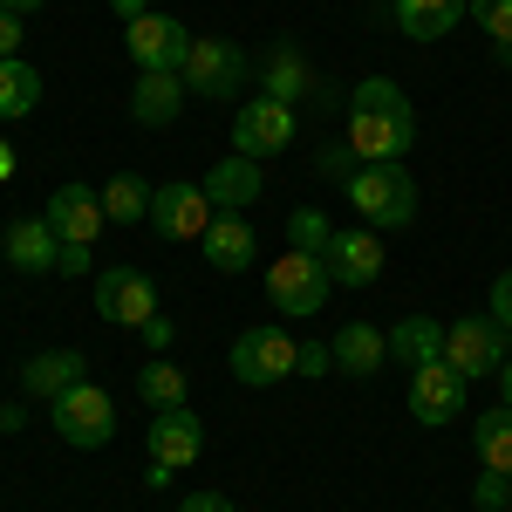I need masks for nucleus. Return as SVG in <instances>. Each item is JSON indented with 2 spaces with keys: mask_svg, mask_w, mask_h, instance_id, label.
<instances>
[{
  "mask_svg": "<svg viewBox=\"0 0 512 512\" xmlns=\"http://www.w3.org/2000/svg\"><path fill=\"white\" fill-rule=\"evenodd\" d=\"M294 376H335V349H328V342H301V362H294Z\"/></svg>",
  "mask_w": 512,
  "mask_h": 512,
  "instance_id": "31",
  "label": "nucleus"
},
{
  "mask_svg": "<svg viewBox=\"0 0 512 512\" xmlns=\"http://www.w3.org/2000/svg\"><path fill=\"white\" fill-rule=\"evenodd\" d=\"M123 48H130L137 76H151V69H178V76H185L192 35H185V21H171V14H144V21L123 28Z\"/></svg>",
  "mask_w": 512,
  "mask_h": 512,
  "instance_id": "12",
  "label": "nucleus"
},
{
  "mask_svg": "<svg viewBox=\"0 0 512 512\" xmlns=\"http://www.w3.org/2000/svg\"><path fill=\"white\" fill-rule=\"evenodd\" d=\"M472 14V0H396V28L410 41H444Z\"/></svg>",
  "mask_w": 512,
  "mask_h": 512,
  "instance_id": "22",
  "label": "nucleus"
},
{
  "mask_svg": "<svg viewBox=\"0 0 512 512\" xmlns=\"http://www.w3.org/2000/svg\"><path fill=\"white\" fill-rule=\"evenodd\" d=\"M0 7H7V14H35L41 0H0Z\"/></svg>",
  "mask_w": 512,
  "mask_h": 512,
  "instance_id": "40",
  "label": "nucleus"
},
{
  "mask_svg": "<svg viewBox=\"0 0 512 512\" xmlns=\"http://www.w3.org/2000/svg\"><path fill=\"white\" fill-rule=\"evenodd\" d=\"M55 274H62V280H82V274H96V246H62V260H55Z\"/></svg>",
  "mask_w": 512,
  "mask_h": 512,
  "instance_id": "32",
  "label": "nucleus"
},
{
  "mask_svg": "<svg viewBox=\"0 0 512 512\" xmlns=\"http://www.w3.org/2000/svg\"><path fill=\"white\" fill-rule=\"evenodd\" d=\"M315 76H308V62H301V48L294 41H280L274 55H267V89L260 96H280V103H294V96H308Z\"/></svg>",
  "mask_w": 512,
  "mask_h": 512,
  "instance_id": "28",
  "label": "nucleus"
},
{
  "mask_svg": "<svg viewBox=\"0 0 512 512\" xmlns=\"http://www.w3.org/2000/svg\"><path fill=\"white\" fill-rule=\"evenodd\" d=\"M35 103H41V76L21 55H7V62H0V123L35 117Z\"/></svg>",
  "mask_w": 512,
  "mask_h": 512,
  "instance_id": "27",
  "label": "nucleus"
},
{
  "mask_svg": "<svg viewBox=\"0 0 512 512\" xmlns=\"http://www.w3.org/2000/svg\"><path fill=\"white\" fill-rule=\"evenodd\" d=\"M110 7H117V21H123V28H130V21H144V14H151V0H110Z\"/></svg>",
  "mask_w": 512,
  "mask_h": 512,
  "instance_id": "38",
  "label": "nucleus"
},
{
  "mask_svg": "<svg viewBox=\"0 0 512 512\" xmlns=\"http://www.w3.org/2000/svg\"><path fill=\"white\" fill-rule=\"evenodd\" d=\"M390 355L403 362V369H417V362H437L444 355V328H437L431 315H403L390 328Z\"/></svg>",
  "mask_w": 512,
  "mask_h": 512,
  "instance_id": "24",
  "label": "nucleus"
},
{
  "mask_svg": "<svg viewBox=\"0 0 512 512\" xmlns=\"http://www.w3.org/2000/svg\"><path fill=\"white\" fill-rule=\"evenodd\" d=\"M328 287H335L328 260L321 253H301V246H287L274 267H267V301H274L280 315H315L321 301H328Z\"/></svg>",
  "mask_w": 512,
  "mask_h": 512,
  "instance_id": "5",
  "label": "nucleus"
},
{
  "mask_svg": "<svg viewBox=\"0 0 512 512\" xmlns=\"http://www.w3.org/2000/svg\"><path fill=\"white\" fill-rule=\"evenodd\" d=\"M472 444H478V465H485V472L512 478V410L506 403L485 410V417H472Z\"/></svg>",
  "mask_w": 512,
  "mask_h": 512,
  "instance_id": "23",
  "label": "nucleus"
},
{
  "mask_svg": "<svg viewBox=\"0 0 512 512\" xmlns=\"http://www.w3.org/2000/svg\"><path fill=\"white\" fill-rule=\"evenodd\" d=\"M185 383H192V369H185V362H171V355H151V362L137 369V396H144L151 410L185 403Z\"/></svg>",
  "mask_w": 512,
  "mask_h": 512,
  "instance_id": "26",
  "label": "nucleus"
},
{
  "mask_svg": "<svg viewBox=\"0 0 512 512\" xmlns=\"http://www.w3.org/2000/svg\"><path fill=\"white\" fill-rule=\"evenodd\" d=\"M55 260H62V239H55V226L41 212L7 226V267L14 274H55Z\"/></svg>",
  "mask_w": 512,
  "mask_h": 512,
  "instance_id": "19",
  "label": "nucleus"
},
{
  "mask_svg": "<svg viewBox=\"0 0 512 512\" xmlns=\"http://www.w3.org/2000/svg\"><path fill=\"white\" fill-rule=\"evenodd\" d=\"M7 55H21V14L0 7V62H7Z\"/></svg>",
  "mask_w": 512,
  "mask_h": 512,
  "instance_id": "35",
  "label": "nucleus"
},
{
  "mask_svg": "<svg viewBox=\"0 0 512 512\" xmlns=\"http://www.w3.org/2000/svg\"><path fill=\"white\" fill-rule=\"evenodd\" d=\"M465 390H472V383H465L444 355H437V362H417V369H410V417L431 424V431L437 424H458V417H465Z\"/></svg>",
  "mask_w": 512,
  "mask_h": 512,
  "instance_id": "10",
  "label": "nucleus"
},
{
  "mask_svg": "<svg viewBox=\"0 0 512 512\" xmlns=\"http://www.w3.org/2000/svg\"><path fill=\"white\" fill-rule=\"evenodd\" d=\"M198 253H205V267L212 274H246L253 267V226H246V212H219L212 226H205V239H198Z\"/></svg>",
  "mask_w": 512,
  "mask_h": 512,
  "instance_id": "17",
  "label": "nucleus"
},
{
  "mask_svg": "<svg viewBox=\"0 0 512 512\" xmlns=\"http://www.w3.org/2000/svg\"><path fill=\"white\" fill-rule=\"evenodd\" d=\"M478 506H485V512H506V478H499V472H485V485H478Z\"/></svg>",
  "mask_w": 512,
  "mask_h": 512,
  "instance_id": "36",
  "label": "nucleus"
},
{
  "mask_svg": "<svg viewBox=\"0 0 512 512\" xmlns=\"http://www.w3.org/2000/svg\"><path fill=\"white\" fill-rule=\"evenodd\" d=\"M48 424H55V437H62L69 451H103V444L117 437V403H110V390H96V383L82 376L76 390H62L48 403Z\"/></svg>",
  "mask_w": 512,
  "mask_h": 512,
  "instance_id": "3",
  "label": "nucleus"
},
{
  "mask_svg": "<svg viewBox=\"0 0 512 512\" xmlns=\"http://www.w3.org/2000/svg\"><path fill=\"white\" fill-rule=\"evenodd\" d=\"M137 335H144V349H151V355H164L171 342H178V321H171V315H151L144 328H137Z\"/></svg>",
  "mask_w": 512,
  "mask_h": 512,
  "instance_id": "33",
  "label": "nucleus"
},
{
  "mask_svg": "<svg viewBox=\"0 0 512 512\" xmlns=\"http://www.w3.org/2000/svg\"><path fill=\"white\" fill-rule=\"evenodd\" d=\"M7 171H14V158H7V144H0V178H7Z\"/></svg>",
  "mask_w": 512,
  "mask_h": 512,
  "instance_id": "41",
  "label": "nucleus"
},
{
  "mask_svg": "<svg viewBox=\"0 0 512 512\" xmlns=\"http://www.w3.org/2000/svg\"><path fill=\"white\" fill-rule=\"evenodd\" d=\"M506 512H512V478H506Z\"/></svg>",
  "mask_w": 512,
  "mask_h": 512,
  "instance_id": "42",
  "label": "nucleus"
},
{
  "mask_svg": "<svg viewBox=\"0 0 512 512\" xmlns=\"http://www.w3.org/2000/svg\"><path fill=\"white\" fill-rule=\"evenodd\" d=\"M499 403L512 410V355H506V369H499Z\"/></svg>",
  "mask_w": 512,
  "mask_h": 512,
  "instance_id": "39",
  "label": "nucleus"
},
{
  "mask_svg": "<svg viewBox=\"0 0 512 512\" xmlns=\"http://www.w3.org/2000/svg\"><path fill=\"white\" fill-rule=\"evenodd\" d=\"M328 349H335V369H342V376L369 383V376L390 362V335H383V328H369V321H349V328H335V342H328Z\"/></svg>",
  "mask_w": 512,
  "mask_h": 512,
  "instance_id": "20",
  "label": "nucleus"
},
{
  "mask_svg": "<svg viewBox=\"0 0 512 512\" xmlns=\"http://www.w3.org/2000/svg\"><path fill=\"white\" fill-rule=\"evenodd\" d=\"M294 144V103L280 96H246L233 117V151L239 158H280Z\"/></svg>",
  "mask_w": 512,
  "mask_h": 512,
  "instance_id": "8",
  "label": "nucleus"
},
{
  "mask_svg": "<svg viewBox=\"0 0 512 512\" xmlns=\"http://www.w3.org/2000/svg\"><path fill=\"white\" fill-rule=\"evenodd\" d=\"M178 512H233V499H226V492H192Z\"/></svg>",
  "mask_w": 512,
  "mask_h": 512,
  "instance_id": "37",
  "label": "nucleus"
},
{
  "mask_svg": "<svg viewBox=\"0 0 512 512\" xmlns=\"http://www.w3.org/2000/svg\"><path fill=\"white\" fill-rule=\"evenodd\" d=\"M41 219L55 226L62 246H96V233L110 226L103 219V192H89V185H55V198L41 205Z\"/></svg>",
  "mask_w": 512,
  "mask_h": 512,
  "instance_id": "14",
  "label": "nucleus"
},
{
  "mask_svg": "<svg viewBox=\"0 0 512 512\" xmlns=\"http://www.w3.org/2000/svg\"><path fill=\"white\" fill-rule=\"evenodd\" d=\"M417 144V110L390 76H362L349 89V151L362 164H403Z\"/></svg>",
  "mask_w": 512,
  "mask_h": 512,
  "instance_id": "1",
  "label": "nucleus"
},
{
  "mask_svg": "<svg viewBox=\"0 0 512 512\" xmlns=\"http://www.w3.org/2000/svg\"><path fill=\"white\" fill-rule=\"evenodd\" d=\"M321 260H328L335 287H376V280H383V239L369 233V226H362V233L342 226V233L328 239V253H321Z\"/></svg>",
  "mask_w": 512,
  "mask_h": 512,
  "instance_id": "15",
  "label": "nucleus"
},
{
  "mask_svg": "<svg viewBox=\"0 0 512 512\" xmlns=\"http://www.w3.org/2000/svg\"><path fill=\"white\" fill-rule=\"evenodd\" d=\"M246 48L219 35H192V55H185V89L192 96H212V103H233L239 82H246Z\"/></svg>",
  "mask_w": 512,
  "mask_h": 512,
  "instance_id": "7",
  "label": "nucleus"
},
{
  "mask_svg": "<svg viewBox=\"0 0 512 512\" xmlns=\"http://www.w3.org/2000/svg\"><path fill=\"white\" fill-rule=\"evenodd\" d=\"M185 76L178 69H151V76H137L130 82V123H144V130H164V123L185 110Z\"/></svg>",
  "mask_w": 512,
  "mask_h": 512,
  "instance_id": "16",
  "label": "nucleus"
},
{
  "mask_svg": "<svg viewBox=\"0 0 512 512\" xmlns=\"http://www.w3.org/2000/svg\"><path fill=\"white\" fill-rule=\"evenodd\" d=\"M198 185H205V198H212L219 212H246V205L260 198V185H267V178H260V158H239V151H233V158L212 164Z\"/></svg>",
  "mask_w": 512,
  "mask_h": 512,
  "instance_id": "18",
  "label": "nucleus"
},
{
  "mask_svg": "<svg viewBox=\"0 0 512 512\" xmlns=\"http://www.w3.org/2000/svg\"><path fill=\"white\" fill-rule=\"evenodd\" d=\"M506 328L492 315H458L451 328H444V362L465 376V383H478V376H499L506 369Z\"/></svg>",
  "mask_w": 512,
  "mask_h": 512,
  "instance_id": "6",
  "label": "nucleus"
},
{
  "mask_svg": "<svg viewBox=\"0 0 512 512\" xmlns=\"http://www.w3.org/2000/svg\"><path fill=\"white\" fill-rule=\"evenodd\" d=\"M492 321H499V328L512 335V267H506L499 280H492Z\"/></svg>",
  "mask_w": 512,
  "mask_h": 512,
  "instance_id": "34",
  "label": "nucleus"
},
{
  "mask_svg": "<svg viewBox=\"0 0 512 512\" xmlns=\"http://www.w3.org/2000/svg\"><path fill=\"white\" fill-rule=\"evenodd\" d=\"M349 205L369 226H410L417 219V178L403 164H355L349 171Z\"/></svg>",
  "mask_w": 512,
  "mask_h": 512,
  "instance_id": "2",
  "label": "nucleus"
},
{
  "mask_svg": "<svg viewBox=\"0 0 512 512\" xmlns=\"http://www.w3.org/2000/svg\"><path fill=\"white\" fill-rule=\"evenodd\" d=\"M96 315L117 328H144L158 315V280L144 267H96Z\"/></svg>",
  "mask_w": 512,
  "mask_h": 512,
  "instance_id": "9",
  "label": "nucleus"
},
{
  "mask_svg": "<svg viewBox=\"0 0 512 512\" xmlns=\"http://www.w3.org/2000/svg\"><path fill=\"white\" fill-rule=\"evenodd\" d=\"M294 362H301V342L274 328V321H253V328H239L233 342V376L246 390H274L280 376H294Z\"/></svg>",
  "mask_w": 512,
  "mask_h": 512,
  "instance_id": "4",
  "label": "nucleus"
},
{
  "mask_svg": "<svg viewBox=\"0 0 512 512\" xmlns=\"http://www.w3.org/2000/svg\"><path fill=\"white\" fill-rule=\"evenodd\" d=\"M328 239H335L328 212H321V205H294V219H287V246H301V253H328Z\"/></svg>",
  "mask_w": 512,
  "mask_h": 512,
  "instance_id": "29",
  "label": "nucleus"
},
{
  "mask_svg": "<svg viewBox=\"0 0 512 512\" xmlns=\"http://www.w3.org/2000/svg\"><path fill=\"white\" fill-rule=\"evenodd\" d=\"M151 198L158 192H151L137 171H117V178L103 185V219H110V226H137V219L151 226Z\"/></svg>",
  "mask_w": 512,
  "mask_h": 512,
  "instance_id": "25",
  "label": "nucleus"
},
{
  "mask_svg": "<svg viewBox=\"0 0 512 512\" xmlns=\"http://www.w3.org/2000/svg\"><path fill=\"white\" fill-rule=\"evenodd\" d=\"M82 369H89V362H82L76 349H41V355L21 362V396H48V403H55L62 390L82 383Z\"/></svg>",
  "mask_w": 512,
  "mask_h": 512,
  "instance_id": "21",
  "label": "nucleus"
},
{
  "mask_svg": "<svg viewBox=\"0 0 512 512\" xmlns=\"http://www.w3.org/2000/svg\"><path fill=\"white\" fill-rule=\"evenodd\" d=\"M198 458H205V424H198L185 403L158 410V417H151V465L178 478V472H192Z\"/></svg>",
  "mask_w": 512,
  "mask_h": 512,
  "instance_id": "13",
  "label": "nucleus"
},
{
  "mask_svg": "<svg viewBox=\"0 0 512 512\" xmlns=\"http://www.w3.org/2000/svg\"><path fill=\"white\" fill-rule=\"evenodd\" d=\"M219 219V205L205 198V185H158V198H151V233L171 239V246H185V239H205V226Z\"/></svg>",
  "mask_w": 512,
  "mask_h": 512,
  "instance_id": "11",
  "label": "nucleus"
},
{
  "mask_svg": "<svg viewBox=\"0 0 512 512\" xmlns=\"http://www.w3.org/2000/svg\"><path fill=\"white\" fill-rule=\"evenodd\" d=\"M472 21L492 35V55L512 62V0H472Z\"/></svg>",
  "mask_w": 512,
  "mask_h": 512,
  "instance_id": "30",
  "label": "nucleus"
}]
</instances>
